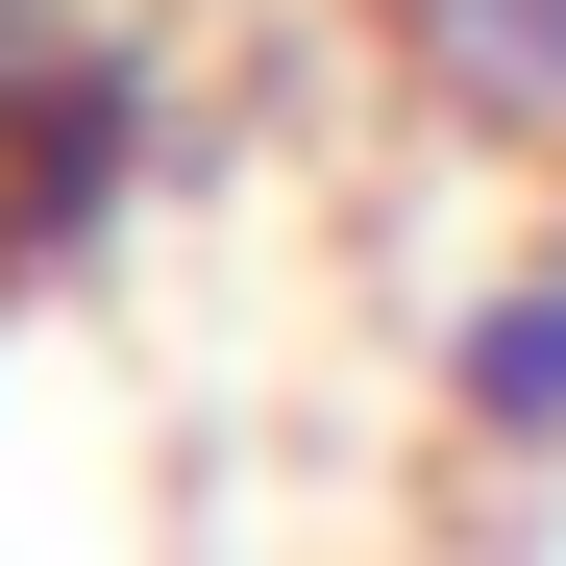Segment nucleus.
<instances>
[{
    "instance_id": "f257e3e1",
    "label": "nucleus",
    "mask_w": 566,
    "mask_h": 566,
    "mask_svg": "<svg viewBox=\"0 0 566 566\" xmlns=\"http://www.w3.org/2000/svg\"><path fill=\"white\" fill-rule=\"evenodd\" d=\"M419 419L493 468V493H566V222H517V247L443 296V345H419Z\"/></svg>"
},
{
    "instance_id": "f03ea898",
    "label": "nucleus",
    "mask_w": 566,
    "mask_h": 566,
    "mask_svg": "<svg viewBox=\"0 0 566 566\" xmlns=\"http://www.w3.org/2000/svg\"><path fill=\"white\" fill-rule=\"evenodd\" d=\"M369 74L443 124V148H493L566 198V0H369Z\"/></svg>"
}]
</instances>
